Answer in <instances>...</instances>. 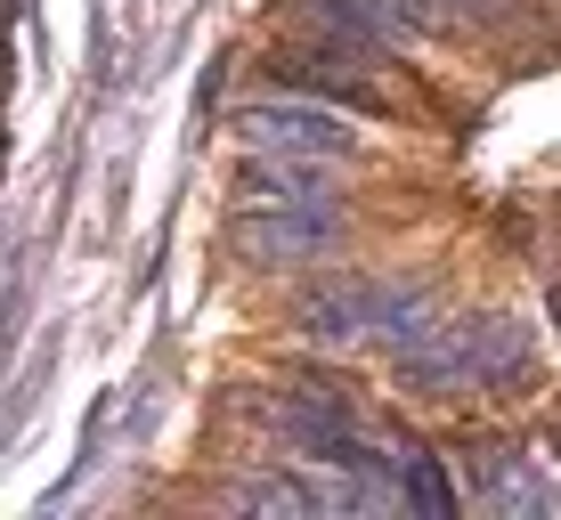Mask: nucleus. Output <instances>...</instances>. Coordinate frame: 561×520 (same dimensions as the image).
I'll list each match as a JSON object with an SVG mask.
<instances>
[{
    "label": "nucleus",
    "instance_id": "obj_2",
    "mask_svg": "<svg viewBox=\"0 0 561 520\" xmlns=\"http://www.w3.org/2000/svg\"><path fill=\"white\" fill-rule=\"evenodd\" d=\"M301 334L334 342V350H358V342L408 350V342L432 334V293L399 277H334L318 293H301Z\"/></svg>",
    "mask_w": 561,
    "mask_h": 520
},
{
    "label": "nucleus",
    "instance_id": "obj_9",
    "mask_svg": "<svg viewBox=\"0 0 561 520\" xmlns=\"http://www.w3.org/2000/svg\"><path fill=\"white\" fill-rule=\"evenodd\" d=\"M553 317H561V285H553Z\"/></svg>",
    "mask_w": 561,
    "mask_h": 520
},
{
    "label": "nucleus",
    "instance_id": "obj_6",
    "mask_svg": "<svg viewBox=\"0 0 561 520\" xmlns=\"http://www.w3.org/2000/svg\"><path fill=\"white\" fill-rule=\"evenodd\" d=\"M228 253L261 261V268H294V261L334 253V220H325V211H277V220L244 211V220H228Z\"/></svg>",
    "mask_w": 561,
    "mask_h": 520
},
{
    "label": "nucleus",
    "instance_id": "obj_8",
    "mask_svg": "<svg viewBox=\"0 0 561 520\" xmlns=\"http://www.w3.org/2000/svg\"><path fill=\"white\" fill-rule=\"evenodd\" d=\"M391 448H399V455H391L399 505H415V512H432V520L463 505V488H456L448 472H439V455H432V448H415V439H391Z\"/></svg>",
    "mask_w": 561,
    "mask_h": 520
},
{
    "label": "nucleus",
    "instance_id": "obj_1",
    "mask_svg": "<svg viewBox=\"0 0 561 520\" xmlns=\"http://www.w3.org/2000/svg\"><path fill=\"white\" fill-rule=\"evenodd\" d=\"M399 382L423 398H456V391H513L529 382V334L513 317H448L423 342L399 350Z\"/></svg>",
    "mask_w": 561,
    "mask_h": 520
},
{
    "label": "nucleus",
    "instance_id": "obj_7",
    "mask_svg": "<svg viewBox=\"0 0 561 520\" xmlns=\"http://www.w3.org/2000/svg\"><path fill=\"white\" fill-rule=\"evenodd\" d=\"M244 204H277V211H318L325 204V163L318 155H253L237 180Z\"/></svg>",
    "mask_w": 561,
    "mask_h": 520
},
{
    "label": "nucleus",
    "instance_id": "obj_5",
    "mask_svg": "<svg viewBox=\"0 0 561 520\" xmlns=\"http://www.w3.org/2000/svg\"><path fill=\"white\" fill-rule=\"evenodd\" d=\"M456 464H463V479H456L463 505H480V512H546L553 505V488L537 479V455H513V448H489V439H480Z\"/></svg>",
    "mask_w": 561,
    "mask_h": 520
},
{
    "label": "nucleus",
    "instance_id": "obj_3",
    "mask_svg": "<svg viewBox=\"0 0 561 520\" xmlns=\"http://www.w3.org/2000/svg\"><path fill=\"white\" fill-rule=\"evenodd\" d=\"M277 73L285 90H301V99H325V106H358V114H399V90L375 82V57L358 49H334V42H294L277 49Z\"/></svg>",
    "mask_w": 561,
    "mask_h": 520
},
{
    "label": "nucleus",
    "instance_id": "obj_4",
    "mask_svg": "<svg viewBox=\"0 0 561 520\" xmlns=\"http://www.w3.org/2000/svg\"><path fill=\"white\" fill-rule=\"evenodd\" d=\"M237 139L253 155H318V163L351 155V123L325 99H253L237 114Z\"/></svg>",
    "mask_w": 561,
    "mask_h": 520
}]
</instances>
